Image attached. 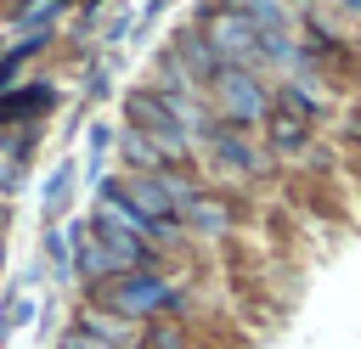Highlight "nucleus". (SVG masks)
<instances>
[{
	"mask_svg": "<svg viewBox=\"0 0 361 349\" xmlns=\"http://www.w3.org/2000/svg\"><path fill=\"white\" fill-rule=\"evenodd\" d=\"M90 304L107 310V315H124V321H158V315L180 310V293H175L158 270H130V276L96 281V287H90Z\"/></svg>",
	"mask_w": 361,
	"mask_h": 349,
	"instance_id": "nucleus-1",
	"label": "nucleus"
},
{
	"mask_svg": "<svg viewBox=\"0 0 361 349\" xmlns=\"http://www.w3.org/2000/svg\"><path fill=\"white\" fill-rule=\"evenodd\" d=\"M209 101H214V118H220L226 129H237V124H265V113H271V84H265L259 73H248V68H220V73L209 79Z\"/></svg>",
	"mask_w": 361,
	"mask_h": 349,
	"instance_id": "nucleus-2",
	"label": "nucleus"
},
{
	"mask_svg": "<svg viewBox=\"0 0 361 349\" xmlns=\"http://www.w3.org/2000/svg\"><path fill=\"white\" fill-rule=\"evenodd\" d=\"M197 34L220 56V68H248V73L259 68V34H254V23L237 6H209L197 17Z\"/></svg>",
	"mask_w": 361,
	"mask_h": 349,
	"instance_id": "nucleus-3",
	"label": "nucleus"
},
{
	"mask_svg": "<svg viewBox=\"0 0 361 349\" xmlns=\"http://www.w3.org/2000/svg\"><path fill=\"white\" fill-rule=\"evenodd\" d=\"M124 129L147 135L164 163H186V158H192V135L175 124V113H169L152 90H130V96H124Z\"/></svg>",
	"mask_w": 361,
	"mask_h": 349,
	"instance_id": "nucleus-4",
	"label": "nucleus"
},
{
	"mask_svg": "<svg viewBox=\"0 0 361 349\" xmlns=\"http://www.w3.org/2000/svg\"><path fill=\"white\" fill-rule=\"evenodd\" d=\"M107 191L147 225H169L175 220V191L164 174H124V180H107Z\"/></svg>",
	"mask_w": 361,
	"mask_h": 349,
	"instance_id": "nucleus-5",
	"label": "nucleus"
},
{
	"mask_svg": "<svg viewBox=\"0 0 361 349\" xmlns=\"http://www.w3.org/2000/svg\"><path fill=\"white\" fill-rule=\"evenodd\" d=\"M209 146V158H214V169L220 174H231V180H259L271 163H265V152L259 146H248V135H237V129H226V124H214V135L203 141Z\"/></svg>",
	"mask_w": 361,
	"mask_h": 349,
	"instance_id": "nucleus-6",
	"label": "nucleus"
},
{
	"mask_svg": "<svg viewBox=\"0 0 361 349\" xmlns=\"http://www.w3.org/2000/svg\"><path fill=\"white\" fill-rule=\"evenodd\" d=\"M169 56L186 68V79H192L197 90H203V84L220 73V56L203 45V34H197V28H180V34H175V45H169Z\"/></svg>",
	"mask_w": 361,
	"mask_h": 349,
	"instance_id": "nucleus-7",
	"label": "nucleus"
},
{
	"mask_svg": "<svg viewBox=\"0 0 361 349\" xmlns=\"http://www.w3.org/2000/svg\"><path fill=\"white\" fill-rule=\"evenodd\" d=\"M175 220H186V225L203 231V236H220V231L231 225V208L214 203V197H203V191H186V197L175 203Z\"/></svg>",
	"mask_w": 361,
	"mask_h": 349,
	"instance_id": "nucleus-8",
	"label": "nucleus"
},
{
	"mask_svg": "<svg viewBox=\"0 0 361 349\" xmlns=\"http://www.w3.org/2000/svg\"><path fill=\"white\" fill-rule=\"evenodd\" d=\"M73 326H79V332H90V338H102L107 349H135V343H141L135 321H124V315H107V310H96V304H90V310H85Z\"/></svg>",
	"mask_w": 361,
	"mask_h": 349,
	"instance_id": "nucleus-9",
	"label": "nucleus"
},
{
	"mask_svg": "<svg viewBox=\"0 0 361 349\" xmlns=\"http://www.w3.org/2000/svg\"><path fill=\"white\" fill-rule=\"evenodd\" d=\"M51 101H56V90H51V84L11 90V96H0V124H6V118H39V113H51Z\"/></svg>",
	"mask_w": 361,
	"mask_h": 349,
	"instance_id": "nucleus-10",
	"label": "nucleus"
},
{
	"mask_svg": "<svg viewBox=\"0 0 361 349\" xmlns=\"http://www.w3.org/2000/svg\"><path fill=\"white\" fill-rule=\"evenodd\" d=\"M118 152H124L130 174H164V158H158V146H152L147 135H135V129H118Z\"/></svg>",
	"mask_w": 361,
	"mask_h": 349,
	"instance_id": "nucleus-11",
	"label": "nucleus"
},
{
	"mask_svg": "<svg viewBox=\"0 0 361 349\" xmlns=\"http://www.w3.org/2000/svg\"><path fill=\"white\" fill-rule=\"evenodd\" d=\"M73 180H79L73 158L51 169V180H45V225H56V220H62V208H68V197H73Z\"/></svg>",
	"mask_w": 361,
	"mask_h": 349,
	"instance_id": "nucleus-12",
	"label": "nucleus"
},
{
	"mask_svg": "<svg viewBox=\"0 0 361 349\" xmlns=\"http://www.w3.org/2000/svg\"><path fill=\"white\" fill-rule=\"evenodd\" d=\"M45 265H51V276H56V281H68V276H73V242L62 236V225H45Z\"/></svg>",
	"mask_w": 361,
	"mask_h": 349,
	"instance_id": "nucleus-13",
	"label": "nucleus"
},
{
	"mask_svg": "<svg viewBox=\"0 0 361 349\" xmlns=\"http://www.w3.org/2000/svg\"><path fill=\"white\" fill-rule=\"evenodd\" d=\"M141 349H186V332H180V321L158 315V321L141 332Z\"/></svg>",
	"mask_w": 361,
	"mask_h": 349,
	"instance_id": "nucleus-14",
	"label": "nucleus"
},
{
	"mask_svg": "<svg viewBox=\"0 0 361 349\" xmlns=\"http://www.w3.org/2000/svg\"><path fill=\"white\" fill-rule=\"evenodd\" d=\"M34 315V298L28 293H11V304H6V315H0V332H11L17 321H28Z\"/></svg>",
	"mask_w": 361,
	"mask_h": 349,
	"instance_id": "nucleus-15",
	"label": "nucleus"
},
{
	"mask_svg": "<svg viewBox=\"0 0 361 349\" xmlns=\"http://www.w3.org/2000/svg\"><path fill=\"white\" fill-rule=\"evenodd\" d=\"M107 141H113V124H90V169H102V158H107Z\"/></svg>",
	"mask_w": 361,
	"mask_h": 349,
	"instance_id": "nucleus-16",
	"label": "nucleus"
},
{
	"mask_svg": "<svg viewBox=\"0 0 361 349\" xmlns=\"http://www.w3.org/2000/svg\"><path fill=\"white\" fill-rule=\"evenodd\" d=\"M56 349H107L102 338H90V332H79V326H68L62 338H56Z\"/></svg>",
	"mask_w": 361,
	"mask_h": 349,
	"instance_id": "nucleus-17",
	"label": "nucleus"
},
{
	"mask_svg": "<svg viewBox=\"0 0 361 349\" xmlns=\"http://www.w3.org/2000/svg\"><path fill=\"white\" fill-rule=\"evenodd\" d=\"M11 186H17V163H11V158H0V197H6Z\"/></svg>",
	"mask_w": 361,
	"mask_h": 349,
	"instance_id": "nucleus-18",
	"label": "nucleus"
},
{
	"mask_svg": "<svg viewBox=\"0 0 361 349\" xmlns=\"http://www.w3.org/2000/svg\"><path fill=\"white\" fill-rule=\"evenodd\" d=\"M338 11H350V17H361V0H338Z\"/></svg>",
	"mask_w": 361,
	"mask_h": 349,
	"instance_id": "nucleus-19",
	"label": "nucleus"
},
{
	"mask_svg": "<svg viewBox=\"0 0 361 349\" xmlns=\"http://www.w3.org/2000/svg\"><path fill=\"white\" fill-rule=\"evenodd\" d=\"M164 6H169V0H147V17H152V11H164Z\"/></svg>",
	"mask_w": 361,
	"mask_h": 349,
	"instance_id": "nucleus-20",
	"label": "nucleus"
},
{
	"mask_svg": "<svg viewBox=\"0 0 361 349\" xmlns=\"http://www.w3.org/2000/svg\"><path fill=\"white\" fill-rule=\"evenodd\" d=\"M0 231H6V197H0Z\"/></svg>",
	"mask_w": 361,
	"mask_h": 349,
	"instance_id": "nucleus-21",
	"label": "nucleus"
}]
</instances>
